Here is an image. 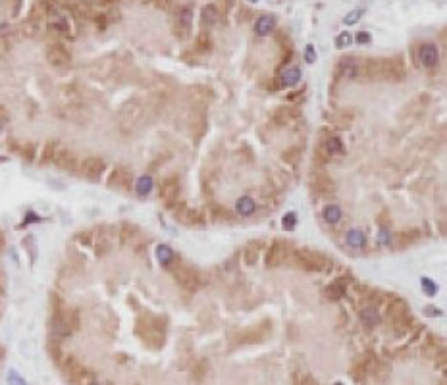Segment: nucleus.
<instances>
[{
    "instance_id": "22",
    "label": "nucleus",
    "mask_w": 447,
    "mask_h": 385,
    "mask_svg": "<svg viewBox=\"0 0 447 385\" xmlns=\"http://www.w3.org/2000/svg\"><path fill=\"white\" fill-rule=\"evenodd\" d=\"M201 16H202V23H204V25H208V27H212L214 23H218L220 12H218V8H216L214 4H208V6H204V8H202Z\"/></svg>"
},
{
    "instance_id": "29",
    "label": "nucleus",
    "mask_w": 447,
    "mask_h": 385,
    "mask_svg": "<svg viewBox=\"0 0 447 385\" xmlns=\"http://www.w3.org/2000/svg\"><path fill=\"white\" fill-rule=\"evenodd\" d=\"M254 208H256V204H254V201L251 197H243V199L237 201V212H239L241 216H251L254 212Z\"/></svg>"
},
{
    "instance_id": "15",
    "label": "nucleus",
    "mask_w": 447,
    "mask_h": 385,
    "mask_svg": "<svg viewBox=\"0 0 447 385\" xmlns=\"http://www.w3.org/2000/svg\"><path fill=\"white\" fill-rule=\"evenodd\" d=\"M174 216H175V219H179V222L185 224V226H193V224H199V219H201V212L193 210V208H187L185 204H179L177 208H174Z\"/></svg>"
},
{
    "instance_id": "53",
    "label": "nucleus",
    "mask_w": 447,
    "mask_h": 385,
    "mask_svg": "<svg viewBox=\"0 0 447 385\" xmlns=\"http://www.w3.org/2000/svg\"><path fill=\"white\" fill-rule=\"evenodd\" d=\"M333 385H343V383H333Z\"/></svg>"
},
{
    "instance_id": "46",
    "label": "nucleus",
    "mask_w": 447,
    "mask_h": 385,
    "mask_svg": "<svg viewBox=\"0 0 447 385\" xmlns=\"http://www.w3.org/2000/svg\"><path fill=\"white\" fill-rule=\"evenodd\" d=\"M77 241L89 245V243H91V235H89V233H77Z\"/></svg>"
},
{
    "instance_id": "1",
    "label": "nucleus",
    "mask_w": 447,
    "mask_h": 385,
    "mask_svg": "<svg viewBox=\"0 0 447 385\" xmlns=\"http://www.w3.org/2000/svg\"><path fill=\"white\" fill-rule=\"evenodd\" d=\"M411 310H409V305L405 302L403 298H393L391 302H389V307H387V322L395 327H403L401 333L407 332V325L411 324V314H409Z\"/></svg>"
},
{
    "instance_id": "31",
    "label": "nucleus",
    "mask_w": 447,
    "mask_h": 385,
    "mask_svg": "<svg viewBox=\"0 0 447 385\" xmlns=\"http://www.w3.org/2000/svg\"><path fill=\"white\" fill-rule=\"evenodd\" d=\"M347 245L355 246V249L362 246L364 245V233L359 231V229H351L349 233H347Z\"/></svg>"
},
{
    "instance_id": "52",
    "label": "nucleus",
    "mask_w": 447,
    "mask_h": 385,
    "mask_svg": "<svg viewBox=\"0 0 447 385\" xmlns=\"http://www.w3.org/2000/svg\"><path fill=\"white\" fill-rule=\"evenodd\" d=\"M4 160H6V158H2V156H0V162H4Z\"/></svg>"
},
{
    "instance_id": "21",
    "label": "nucleus",
    "mask_w": 447,
    "mask_h": 385,
    "mask_svg": "<svg viewBox=\"0 0 447 385\" xmlns=\"http://www.w3.org/2000/svg\"><path fill=\"white\" fill-rule=\"evenodd\" d=\"M137 235H139V228H137V226H133L129 222H125V224L120 226V241H122V245L132 243Z\"/></svg>"
},
{
    "instance_id": "10",
    "label": "nucleus",
    "mask_w": 447,
    "mask_h": 385,
    "mask_svg": "<svg viewBox=\"0 0 447 385\" xmlns=\"http://www.w3.org/2000/svg\"><path fill=\"white\" fill-rule=\"evenodd\" d=\"M297 118H299L297 108H291V106H278L272 112V122L276 123V125H280V127L290 125V123H293Z\"/></svg>"
},
{
    "instance_id": "36",
    "label": "nucleus",
    "mask_w": 447,
    "mask_h": 385,
    "mask_svg": "<svg viewBox=\"0 0 447 385\" xmlns=\"http://www.w3.org/2000/svg\"><path fill=\"white\" fill-rule=\"evenodd\" d=\"M212 219H218V222H229V219H231V214H229L226 208H222V206H214V208H212Z\"/></svg>"
},
{
    "instance_id": "17",
    "label": "nucleus",
    "mask_w": 447,
    "mask_h": 385,
    "mask_svg": "<svg viewBox=\"0 0 447 385\" xmlns=\"http://www.w3.org/2000/svg\"><path fill=\"white\" fill-rule=\"evenodd\" d=\"M310 185H312V189L318 193H330L333 191V187H335L333 179L328 174H324V172H316V174L312 175V179H310Z\"/></svg>"
},
{
    "instance_id": "16",
    "label": "nucleus",
    "mask_w": 447,
    "mask_h": 385,
    "mask_svg": "<svg viewBox=\"0 0 447 385\" xmlns=\"http://www.w3.org/2000/svg\"><path fill=\"white\" fill-rule=\"evenodd\" d=\"M62 368H64L66 376L70 377V379H73V381H81L83 377L87 376V372L83 370V366H81V364H79V362L73 359V356H68V359H66V362L62 364Z\"/></svg>"
},
{
    "instance_id": "38",
    "label": "nucleus",
    "mask_w": 447,
    "mask_h": 385,
    "mask_svg": "<svg viewBox=\"0 0 447 385\" xmlns=\"http://www.w3.org/2000/svg\"><path fill=\"white\" fill-rule=\"evenodd\" d=\"M295 226H297V216H295L293 212L285 214V216H283V229L291 231V229H295Z\"/></svg>"
},
{
    "instance_id": "45",
    "label": "nucleus",
    "mask_w": 447,
    "mask_h": 385,
    "mask_svg": "<svg viewBox=\"0 0 447 385\" xmlns=\"http://www.w3.org/2000/svg\"><path fill=\"white\" fill-rule=\"evenodd\" d=\"M305 58H307V62H314V48L308 44L307 46V52H305Z\"/></svg>"
},
{
    "instance_id": "34",
    "label": "nucleus",
    "mask_w": 447,
    "mask_h": 385,
    "mask_svg": "<svg viewBox=\"0 0 447 385\" xmlns=\"http://www.w3.org/2000/svg\"><path fill=\"white\" fill-rule=\"evenodd\" d=\"M156 256L162 264H172V260H174V251L168 245H160L156 249Z\"/></svg>"
},
{
    "instance_id": "49",
    "label": "nucleus",
    "mask_w": 447,
    "mask_h": 385,
    "mask_svg": "<svg viewBox=\"0 0 447 385\" xmlns=\"http://www.w3.org/2000/svg\"><path fill=\"white\" fill-rule=\"evenodd\" d=\"M102 4H114V2H118V0H100Z\"/></svg>"
},
{
    "instance_id": "43",
    "label": "nucleus",
    "mask_w": 447,
    "mask_h": 385,
    "mask_svg": "<svg viewBox=\"0 0 447 385\" xmlns=\"http://www.w3.org/2000/svg\"><path fill=\"white\" fill-rule=\"evenodd\" d=\"M357 43L360 44H369L370 43V35L366 33V31H360L359 35H357Z\"/></svg>"
},
{
    "instance_id": "39",
    "label": "nucleus",
    "mask_w": 447,
    "mask_h": 385,
    "mask_svg": "<svg viewBox=\"0 0 447 385\" xmlns=\"http://www.w3.org/2000/svg\"><path fill=\"white\" fill-rule=\"evenodd\" d=\"M351 41H353V39H351L349 33H341V35L335 39V44H337V48H345V46L351 44Z\"/></svg>"
},
{
    "instance_id": "50",
    "label": "nucleus",
    "mask_w": 447,
    "mask_h": 385,
    "mask_svg": "<svg viewBox=\"0 0 447 385\" xmlns=\"http://www.w3.org/2000/svg\"><path fill=\"white\" fill-rule=\"evenodd\" d=\"M4 246V237H2V233H0V249Z\"/></svg>"
},
{
    "instance_id": "54",
    "label": "nucleus",
    "mask_w": 447,
    "mask_h": 385,
    "mask_svg": "<svg viewBox=\"0 0 447 385\" xmlns=\"http://www.w3.org/2000/svg\"><path fill=\"white\" fill-rule=\"evenodd\" d=\"M91 385H98V383H91Z\"/></svg>"
},
{
    "instance_id": "5",
    "label": "nucleus",
    "mask_w": 447,
    "mask_h": 385,
    "mask_svg": "<svg viewBox=\"0 0 447 385\" xmlns=\"http://www.w3.org/2000/svg\"><path fill=\"white\" fill-rule=\"evenodd\" d=\"M382 64V79H389V81H401L405 77V64L399 56L395 58H386L380 60Z\"/></svg>"
},
{
    "instance_id": "24",
    "label": "nucleus",
    "mask_w": 447,
    "mask_h": 385,
    "mask_svg": "<svg viewBox=\"0 0 447 385\" xmlns=\"http://www.w3.org/2000/svg\"><path fill=\"white\" fill-rule=\"evenodd\" d=\"M281 85H295L301 81V70L299 68H285L281 71Z\"/></svg>"
},
{
    "instance_id": "12",
    "label": "nucleus",
    "mask_w": 447,
    "mask_h": 385,
    "mask_svg": "<svg viewBox=\"0 0 447 385\" xmlns=\"http://www.w3.org/2000/svg\"><path fill=\"white\" fill-rule=\"evenodd\" d=\"M141 112H143V108H141L137 102H127V104L122 108V112H120V122H122V125H125V127L135 125L137 120L141 118Z\"/></svg>"
},
{
    "instance_id": "42",
    "label": "nucleus",
    "mask_w": 447,
    "mask_h": 385,
    "mask_svg": "<svg viewBox=\"0 0 447 385\" xmlns=\"http://www.w3.org/2000/svg\"><path fill=\"white\" fill-rule=\"evenodd\" d=\"M10 385H27L25 381H23V379H21V377L18 376V374H16V372H10Z\"/></svg>"
},
{
    "instance_id": "32",
    "label": "nucleus",
    "mask_w": 447,
    "mask_h": 385,
    "mask_svg": "<svg viewBox=\"0 0 447 385\" xmlns=\"http://www.w3.org/2000/svg\"><path fill=\"white\" fill-rule=\"evenodd\" d=\"M195 48L199 50V52H211L212 48V41L208 33H201V35L197 37V41H195Z\"/></svg>"
},
{
    "instance_id": "35",
    "label": "nucleus",
    "mask_w": 447,
    "mask_h": 385,
    "mask_svg": "<svg viewBox=\"0 0 447 385\" xmlns=\"http://www.w3.org/2000/svg\"><path fill=\"white\" fill-rule=\"evenodd\" d=\"M281 158H283V162H287V164H295L299 158H301V149H299V147H290V149H285L281 152Z\"/></svg>"
},
{
    "instance_id": "33",
    "label": "nucleus",
    "mask_w": 447,
    "mask_h": 385,
    "mask_svg": "<svg viewBox=\"0 0 447 385\" xmlns=\"http://www.w3.org/2000/svg\"><path fill=\"white\" fill-rule=\"evenodd\" d=\"M150 189H152V177L150 175H143L139 181H137V195H141V197H145V195H149Z\"/></svg>"
},
{
    "instance_id": "2",
    "label": "nucleus",
    "mask_w": 447,
    "mask_h": 385,
    "mask_svg": "<svg viewBox=\"0 0 447 385\" xmlns=\"http://www.w3.org/2000/svg\"><path fill=\"white\" fill-rule=\"evenodd\" d=\"M295 260L301 268L310 271H324L330 268V260L324 254L316 253V251H308V249H301L295 253Z\"/></svg>"
},
{
    "instance_id": "6",
    "label": "nucleus",
    "mask_w": 447,
    "mask_h": 385,
    "mask_svg": "<svg viewBox=\"0 0 447 385\" xmlns=\"http://www.w3.org/2000/svg\"><path fill=\"white\" fill-rule=\"evenodd\" d=\"M46 60L54 68H64V66H68L71 62V54L64 44L52 43L48 44V48H46Z\"/></svg>"
},
{
    "instance_id": "51",
    "label": "nucleus",
    "mask_w": 447,
    "mask_h": 385,
    "mask_svg": "<svg viewBox=\"0 0 447 385\" xmlns=\"http://www.w3.org/2000/svg\"><path fill=\"white\" fill-rule=\"evenodd\" d=\"M2 356H4V350H2V347H0V359H2Z\"/></svg>"
},
{
    "instance_id": "40",
    "label": "nucleus",
    "mask_w": 447,
    "mask_h": 385,
    "mask_svg": "<svg viewBox=\"0 0 447 385\" xmlns=\"http://www.w3.org/2000/svg\"><path fill=\"white\" fill-rule=\"evenodd\" d=\"M360 16H362V10H353V12H351L349 16L343 19V21H345L347 25H353V23H357V21H359Z\"/></svg>"
},
{
    "instance_id": "26",
    "label": "nucleus",
    "mask_w": 447,
    "mask_h": 385,
    "mask_svg": "<svg viewBox=\"0 0 447 385\" xmlns=\"http://www.w3.org/2000/svg\"><path fill=\"white\" fill-rule=\"evenodd\" d=\"M324 295L330 298V300H339L341 297H345V287H343L341 280L332 283V285H328L324 291Z\"/></svg>"
},
{
    "instance_id": "18",
    "label": "nucleus",
    "mask_w": 447,
    "mask_h": 385,
    "mask_svg": "<svg viewBox=\"0 0 447 385\" xmlns=\"http://www.w3.org/2000/svg\"><path fill=\"white\" fill-rule=\"evenodd\" d=\"M438 58H439V54H438V48L434 46V44H422L420 46V62L426 66V68H434L436 64H438Z\"/></svg>"
},
{
    "instance_id": "23",
    "label": "nucleus",
    "mask_w": 447,
    "mask_h": 385,
    "mask_svg": "<svg viewBox=\"0 0 447 385\" xmlns=\"http://www.w3.org/2000/svg\"><path fill=\"white\" fill-rule=\"evenodd\" d=\"M360 320H362V324L372 327V325L378 324V320H380V316H378V308L376 307H366L360 310Z\"/></svg>"
},
{
    "instance_id": "55",
    "label": "nucleus",
    "mask_w": 447,
    "mask_h": 385,
    "mask_svg": "<svg viewBox=\"0 0 447 385\" xmlns=\"http://www.w3.org/2000/svg\"><path fill=\"white\" fill-rule=\"evenodd\" d=\"M251 2H256V0H251Z\"/></svg>"
},
{
    "instance_id": "11",
    "label": "nucleus",
    "mask_w": 447,
    "mask_h": 385,
    "mask_svg": "<svg viewBox=\"0 0 447 385\" xmlns=\"http://www.w3.org/2000/svg\"><path fill=\"white\" fill-rule=\"evenodd\" d=\"M54 164L58 168H62V170H66V172H75L79 168L77 156H75L71 150H66V149L58 150V154L54 158Z\"/></svg>"
},
{
    "instance_id": "28",
    "label": "nucleus",
    "mask_w": 447,
    "mask_h": 385,
    "mask_svg": "<svg viewBox=\"0 0 447 385\" xmlns=\"http://www.w3.org/2000/svg\"><path fill=\"white\" fill-rule=\"evenodd\" d=\"M416 239H418V231H403V233L395 235V245L399 246V249H403V246L414 243Z\"/></svg>"
},
{
    "instance_id": "25",
    "label": "nucleus",
    "mask_w": 447,
    "mask_h": 385,
    "mask_svg": "<svg viewBox=\"0 0 447 385\" xmlns=\"http://www.w3.org/2000/svg\"><path fill=\"white\" fill-rule=\"evenodd\" d=\"M58 143L56 141H48L46 145H44V150L43 154H41V164H48V162H54V158L58 154Z\"/></svg>"
},
{
    "instance_id": "8",
    "label": "nucleus",
    "mask_w": 447,
    "mask_h": 385,
    "mask_svg": "<svg viewBox=\"0 0 447 385\" xmlns=\"http://www.w3.org/2000/svg\"><path fill=\"white\" fill-rule=\"evenodd\" d=\"M179 179L177 177H168L160 183V199L166 202L168 206H174L179 199Z\"/></svg>"
},
{
    "instance_id": "9",
    "label": "nucleus",
    "mask_w": 447,
    "mask_h": 385,
    "mask_svg": "<svg viewBox=\"0 0 447 385\" xmlns=\"http://www.w3.org/2000/svg\"><path fill=\"white\" fill-rule=\"evenodd\" d=\"M79 170H81V174L85 175V177H89V179H97V177H100V174L106 170V164H104L102 158L89 156L81 162Z\"/></svg>"
},
{
    "instance_id": "47",
    "label": "nucleus",
    "mask_w": 447,
    "mask_h": 385,
    "mask_svg": "<svg viewBox=\"0 0 447 385\" xmlns=\"http://www.w3.org/2000/svg\"><path fill=\"white\" fill-rule=\"evenodd\" d=\"M299 96L303 98V93H291V95H290V100H291V102H295V100H299Z\"/></svg>"
},
{
    "instance_id": "7",
    "label": "nucleus",
    "mask_w": 447,
    "mask_h": 385,
    "mask_svg": "<svg viewBox=\"0 0 447 385\" xmlns=\"http://www.w3.org/2000/svg\"><path fill=\"white\" fill-rule=\"evenodd\" d=\"M285 258H287V245L281 239H276L266 251V266L268 268H278L280 264L285 262Z\"/></svg>"
},
{
    "instance_id": "37",
    "label": "nucleus",
    "mask_w": 447,
    "mask_h": 385,
    "mask_svg": "<svg viewBox=\"0 0 447 385\" xmlns=\"http://www.w3.org/2000/svg\"><path fill=\"white\" fill-rule=\"evenodd\" d=\"M19 152H21V156L25 158V160H33V158H35V145H33V143H27V145H23V147L19 149Z\"/></svg>"
},
{
    "instance_id": "27",
    "label": "nucleus",
    "mask_w": 447,
    "mask_h": 385,
    "mask_svg": "<svg viewBox=\"0 0 447 385\" xmlns=\"http://www.w3.org/2000/svg\"><path fill=\"white\" fill-rule=\"evenodd\" d=\"M322 150L328 154V158L335 156V154H339V152H341V141L337 139V137H328V139H326V143L322 145Z\"/></svg>"
},
{
    "instance_id": "30",
    "label": "nucleus",
    "mask_w": 447,
    "mask_h": 385,
    "mask_svg": "<svg viewBox=\"0 0 447 385\" xmlns=\"http://www.w3.org/2000/svg\"><path fill=\"white\" fill-rule=\"evenodd\" d=\"M324 219L328 224H337L341 219V208L337 204H330L324 208Z\"/></svg>"
},
{
    "instance_id": "19",
    "label": "nucleus",
    "mask_w": 447,
    "mask_h": 385,
    "mask_svg": "<svg viewBox=\"0 0 447 385\" xmlns=\"http://www.w3.org/2000/svg\"><path fill=\"white\" fill-rule=\"evenodd\" d=\"M274 29H276V18L274 16H260L254 23V31L258 37L270 35Z\"/></svg>"
},
{
    "instance_id": "44",
    "label": "nucleus",
    "mask_w": 447,
    "mask_h": 385,
    "mask_svg": "<svg viewBox=\"0 0 447 385\" xmlns=\"http://www.w3.org/2000/svg\"><path fill=\"white\" fill-rule=\"evenodd\" d=\"M6 122H8V112H6V110L0 106V129L6 125Z\"/></svg>"
},
{
    "instance_id": "20",
    "label": "nucleus",
    "mask_w": 447,
    "mask_h": 385,
    "mask_svg": "<svg viewBox=\"0 0 447 385\" xmlns=\"http://www.w3.org/2000/svg\"><path fill=\"white\" fill-rule=\"evenodd\" d=\"M260 251H262V243H260V241H251V243L245 246L243 256H245L247 266H254V264H256L258 256H260Z\"/></svg>"
},
{
    "instance_id": "41",
    "label": "nucleus",
    "mask_w": 447,
    "mask_h": 385,
    "mask_svg": "<svg viewBox=\"0 0 447 385\" xmlns=\"http://www.w3.org/2000/svg\"><path fill=\"white\" fill-rule=\"evenodd\" d=\"M422 289H424L428 295H434V293H436V285H434V283H432V280H428V278H424V280H422Z\"/></svg>"
},
{
    "instance_id": "13",
    "label": "nucleus",
    "mask_w": 447,
    "mask_h": 385,
    "mask_svg": "<svg viewBox=\"0 0 447 385\" xmlns=\"http://www.w3.org/2000/svg\"><path fill=\"white\" fill-rule=\"evenodd\" d=\"M191 19H193V8L191 6H181L177 10V23H175V33L183 39L189 31L191 25Z\"/></svg>"
},
{
    "instance_id": "3",
    "label": "nucleus",
    "mask_w": 447,
    "mask_h": 385,
    "mask_svg": "<svg viewBox=\"0 0 447 385\" xmlns=\"http://www.w3.org/2000/svg\"><path fill=\"white\" fill-rule=\"evenodd\" d=\"M174 278L185 291H197L199 285H201V276H199V271L189 268V266H183V264H179V266L174 268Z\"/></svg>"
},
{
    "instance_id": "4",
    "label": "nucleus",
    "mask_w": 447,
    "mask_h": 385,
    "mask_svg": "<svg viewBox=\"0 0 447 385\" xmlns=\"http://www.w3.org/2000/svg\"><path fill=\"white\" fill-rule=\"evenodd\" d=\"M364 71V66L359 58L355 56H347V58H341L337 62V68H335V75L343 79H357L359 75H362Z\"/></svg>"
},
{
    "instance_id": "48",
    "label": "nucleus",
    "mask_w": 447,
    "mask_h": 385,
    "mask_svg": "<svg viewBox=\"0 0 447 385\" xmlns=\"http://www.w3.org/2000/svg\"><path fill=\"white\" fill-rule=\"evenodd\" d=\"M428 312H430V316H438L439 314V310H436V308H428Z\"/></svg>"
},
{
    "instance_id": "14",
    "label": "nucleus",
    "mask_w": 447,
    "mask_h": 385,
    "mask_svg": "<svg viewBox=\"0 0 447 385\" xmlns=\"http://www.w3.org/2000/svg\"><path fill=\"white\" fill-rule=\"evenodd\" d=\"M108 185L110 187H120V189H127L129 185H132V174H129V170L123 166H118L114 168V172L110 174L108 177Z\"/></svg>"
}]
</instances>
